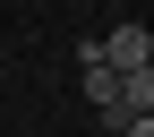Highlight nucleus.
Listing matches in <instances>:
<instances>
[{
    "mask_svg": "<svg viewBox=\"0 0 154 137\" xmlns=\"http://www.w3.org/2000/svg\"><path fill=\"white\" fill-rule=\"evenodd\" d=\"M146 60H154V34H146V26H111V34H103V69L128 77V69H146Z\"/></svg>",
    "mask_w": 154,
    "mask_h": 137,
    "instance_id": "f257e3e1",
    "label": "nucleus"
},
{
    "mask_svg": "<svg viewBox=\"0 0 154 137\" xmlns=\"http://www.w3.org/2000/svg\"><path fill=\"white\" fill-rule=\"evenodd\" d=\"M86 103L103 111V129H120V120H128V103H120V69H103V60H86Z\"/></svg>",
    "mask_w": 154,
    "mask_h": 137,
    "instance_id": "f03ea898",
    "label": "nucleus"
},
{
    "mask_svg": "<svg viewBox=\"0 0 154 137\" xmlns=\"http://www.w3.org/2000/svg\"><path fill=\"white\" fill-rule=\"evenodd\" d=\"M120 103H128V111H154V60H146V69H128V77H120Z\"/></svg>",
    "mask_w": 154,
    "mask_h": 137,
    "instance_id": "7ed1b4c3",
    "label": "nucleus"
},
{
    "mask_svg": "<svg viewBox=\"0 0 154 137\" xmlns=\"http://www.w3.org/2000/svg\"><path fill=\"white\" fill-rule=\"evenodd\" d=\"M120 137H154V111H128V120H120Z\"/></svg>",
    "mask_w": 154,
    "mask_h": 137,
    "instance_id": "20e7f679",
    "label": "nucleus"
}]
</instances>
